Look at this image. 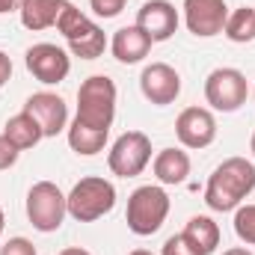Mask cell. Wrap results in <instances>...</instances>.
<instances>
[{
	"label": "cell",
	"instance_id": "obj_1",
	"mask_svg": "<svg viewBox=\"0 0 255 255\" xmlns=\"http://www.w3.org/2000/svg\"><path fill=\"white\" fill-rule=\"evenodd\" d=\"M255 190V163L247 157H229L223 160L205 187V205L217 214L238 211L241 202Z\"/></svg>",
	"mask_w": 255,
	"mask_h": 255
},
{
	"label": "cell",
	"instance_id": "obj_2",
	"mask_svg": "<svg viewBox=\"0 0 255 255\" xmlns=\"http://www.w3.org/2000/svg\"><path fill=\"white\" fill-rule=\"evenodd\" d=\"M116 83L107 77V74H92L80 83L77 89V122L86 128H95V130H107L116 119Z\"/></svg>",
	"mask_w": 255,
	"mask_h": 255
},
{
	"label": "cell",
	"instance_id": "obj_3",
	"mask_svg": "<svg viewBox=\"0 0 255 255\" xmlns=\"http://www.w3.org/2000/svg\"><path fill=\"white\" fill-rule=\"evenodd\" d=\"M57 30L63 33V39L68 42L71 54L80 57V60H98L107 48V36L104 30L89 18L83 15L74 3H65L60 18H57Z\"/></svg>",
	"mask_w": 255,
	"mask_h": 255
},
{
	"label": "cell",
	"instance_id": "obj_4",
	"mask_svg": "<svg viewBox=\"0 0 255 255\" xmlns=\"http://www.w3.org/2000/svg\"><path fill=\"white\" fill-rule=\"evenodd\" d=\"M65 205H68V214L77 223H95V220H101L104 214H110L116 208V187L107 178H98V175L80 178L71 187V193L65 196Z\"/></svg>",
	"mask_w": 255,
	"mask_h": 255
},
{
	"label": "cell",
	"instance_id": "obj_5",
	"mask_svg": "<svg viewBox=\"0 0 255 255\" xmlns=\"http://www.w3.org/2000/svg\"><path fill=\"white\" fill-rule=\"evenodd\" d=\"M169 214V196L157 184H142L128 196V229L139 238L154 235Z\"/></svg>",
	"mask_w": 255,
	"mask_h": 255
},
{
	"label": "cell",
	"instance_id": "obj_6",
	"mask_svg": "<svg viewBox=\"0 0 255 255\" xmlns=\"http://www.w3.org/2000/svg\"><path fill=\"white\" fill-rule=\"evenodd\" d=\"M68 205H65L63 190L54 181H36L27 193V220L36 232L51 235L63 226Z\"/></svg>",
	"mask_w": 255,
	"mask_h": 255
},
{
	"label": "cell",
	"instance_id": "obj_7",
	"mask_svg": "<svg viewBox=\"0 0 255 255\" xmlns=\"http://www.w3.org/2000/svg\"><path fill=\"white\" fill-rule=\"evenodd\" d=\"M151 163V139L142 130H125L107 154V166L119 178H136Z\"/></svg>",
	"mask_w": 255,
	"mask_h": 255
},
{
	"label": "cell",
	"instance_id": "obj_8",
	"mask_svg": "<svg viewBox=\"0 0 255 255\" xmlns=\"http://www.w3.org/2000/svg\"><path fill=\"white\" fill-rule=\"evenodd\" d=\"M250 86L238 68H214L205 80V101L220 113H235L247 104Z\"/></svg>",
	"mask_w": 255,
	"mask_h": 255
},
{
	"label": "cell",
	"instance_id": "obj_9",
	"mask_svg": "<svg viewBox=\"0 0 255 255\" xmlns=\"http://www.w3.org/2000/svg\"><path fill=\"white\" fill-rule=\"evenodd\" d=\"M24 63H27V71H30L39 83H45V86L63 83L65 77H68V71H71V57L65 54L60 45H51V42L33 45V48L27 51Z\"/></svg>",
	"mask_w": 255,
	"mask_h": 255
},
{
	"label": "cell",
	"instance_id": "obj_10",
	"mask_svg": "<svg viewBox=\"0 0 255 255\" xmlns=\"http://www.w3.org/2000/svg\"><path fill=\"white\" fill-rule=\"evenodd\" d=\"M139 89L154 107H166L181 95V74L166 63H151L139 74Z\"/></svg>",
	"mask_w": 255,
	"mask_h": 255
},
{
	"label": "cell",
	"instance_id": "obj_11",
	"mask_svg": "<svg viewBox=\"0 0 255 255\" xmlns=\"http://www.w3.org/2000/svg\"><path fill=\"white\" fill-rule=\"evenodd\" d=\"M229 18L226 0H184V24L193 36L211 39L220 36Z\"/></svg>",
	"mask_w": 255,
	"mask_h": 255
},
{
	"label": "cell",
	"instance_id": "obj_12",
	"mask_svg": "<svg viewBox=\"0 0 255 255\" xmlns=\"http://www.w3.org/2000/svg\"><path fill=\"white\" fill-rule=\"evenodd\" d=\"M175 136L184 148H208L217 139V119L205 107H187L175 119Z\"/></svg>",
	"mask_w": 255,
	"mask_h": 255
},
{
	"label": "cell",
	"instance_id": "obj_13",
	"mask_svg": "<svg viewBox=\"0 0 255 255\" xmlns=\"http://www.w3.org/2000/svg\"><path fill=\"white\" fill-rule=\"evenodd\" d=\"M136 27L151 42H166L178 30V9L169 0H145L136 9Z\"/></svg>",
	"mask_w": 255,
	"mask_h": 255
},
{
	"label": "cell",
	"instance_id": "obj_14",
	"mask_svg": "<svg viewBox=\"0 0 255 255\" xmlns=\"http://www.w3.org/2000/svg\"><path fill=\"white\" fill-rule=\"evenodd\" d=\"M24 110L39 122L45 136H57L60 130L68 128V107L57 92H36L27 98Z\"/></svg>",
	"mask_w": 255,
	"mask_h": 255
},
{
	"label": "cell",
	"instance_id": "obj_15",
	"mask_svg": "<svg viewBox=\"0 0 255 255\" xmlns=\"http://www.w3.org/2000/svg\"><path fill=\"white\" fill-rule=\"evenodd\" d=\"M151 45H154V42L133 24V27H122V30L113 33L110 51H113V57L122 65H133V63H142V60L148 57Z\"/></svg>",
	"mask_w": 255,
	"mask_h": 255
},
{
	"label": "cell",
	"instance_id": "obj_16",
	"mask_svg": "<svg viewBox=\"0 0 255 255\" xmlns=\"http://www.w3.org/2000/svg\"><path fill=\"white\" fill-rule=\"evenodd\" d=\"M154 178L160 184H184L190 175V154L181 148H163L154 157Z\"/></svg>",
	"mask_w": 255,
	"mask_h": 255
},
{
	"label": "cell",
	"instance_id": "obj_17",
	"mask_svg": "<svg viewBox=\"0 0 255 255\" xmlns=\"http://www.w3.org/2000/svg\"><path fill=\"white\" fill-rule=\"evenodd\" d=\"M68 0H24L21 3V24L33 33L39 30H48V27H57V18L63 12V6Z\"/></svg>",
	"mask_w": 255,
	"mask_h": 255
},
{
	"label": "cell",
	"instance_id": "obj_18",
	"mask_svg": "<svg viewBox=\"0 0 255 255\" xmlns=\"http://www.w3.org/2000/svg\"><path fill=\"white\" fill-rule=\"evenodd\" d=\"M3 136L18 148V151H27V148H33V145H39L42 139H45V133H42V128L39 122L27 113V110H21L18 116H12L6 128H3Z\"/></svg>",
	"mask_w": 255,
	"mask_h": 255
},
{
	"label": "cell",
	"instance_id": "obj_19",
	"mask_svg": "<svg viewBox=\"0 0 255 255\" xmlns=\"http://www.w3.org/2000/svg\"><path fill=\"white\" fill-rule=\"evenodd\" d=\"M184 238L196 247L199 255H211L220 247V226H217L211 217L196 214V217L187 220V226H184Z\"/></svg>",
	"mask_w": 255,
	"mask_h": 255
},
{
	"label": "cell",
	"instance_id": "obj_20",
	"mask_svg": "<svg viewBox=\"0 0 255 255\" xmlns=\"http://www.w3.org/2000/svg\"><path fill=\"white\" fill-rule=\"evenodd\" d=\"M68 145H71V151H77V154H83V157H92V154H98V151L107 145V130L86 128L74 119V122L68 125Z\"/></svg>",
	"mask_w": 255,
	"mask_h": 255
},
{
	"label": "cell",
	"instance_id": "obj_21",
	"mask_svg": "<svg viewBox=\"0 0 255 255\" xmlns=\"http://www.w3.org/2000/svg\"><path fill=\"white\" fill-rule=\"evenodd\" d=\"M223 33H226V39L235 42V45H247V42H253L255 39V9L253 6H241V9L229 12Z\"/></svg>",
	"mask_w": 255,
	"mask_h": 255
},
{
	"label": "cell",
	"instance_id": "obj_22",
	"mask_svg": "<svg viewBox=\"0 0 255 255\" xmlns=\"http://www.w3.org/2000/svg\"><path fill=\"white\" fill-rule=\"evenodd\" d=\"M235 235L247 247H255V205H241L235 211Z\"/></svg>",
	"mask_w": 255,
	"mask_h": 255
},
{
	"label": "cell",
	"instance_id": "obj_23",
	"mask_svg": "<svg viewBox=\"0 0 255 255\" xmlns=\"http://www.w3.org/2000/svg\"><path fill=\"white\" fill-rule=\"evenodd\" d=\"M160 255H199V253H196V247L184 238V232H181V235H172V238L163 244Z\"/></svg>",
	"mask_w": 255,
	"mask_h": 255
},
{
	"label": "cell",
	"instance_id": "obj_24",
	"mask_svg": "<svg viewBox=\"0 0 255 255\" xmlns=\"http://www.w3.org/2000/svg\"><path fill=\"white\" fill-rule=\"evenodd\" d=\"M125 3L128 0H89V6L98 18H116L125 9Z\"/></svg>",
	"mask_w": 255,
	"mask_h": 255
},
{
	"label": "cell",
	"instance_id": "obj_25",
	"mask_svg": "<svg viewBox=\"0 0 255 255\" xmlns=\"http://www.w3.org/2000/svg\"><path fill=\"white\" fill-rule=\"evenodd\" d=\"M0 255H39V253H36V247L27 238H9L0 247Z\"/></svg>",
	"mask_w": 255,
	"mask_h": 255
},
{
	"label": "cell",
	"instance_id": "obj_26",
	"mask_svg": "<svg viewBox=\"0 0 255 255\" xmlns=\"http://www.w3.org/2000/svg\"><path fill=\"white\" fill-rule=\"evenodd\" d=\"M18 154H21V151H18V148L3 136V133H0V172H3V169H9V166H15Z\"/></svg>",
	"mask_w": 255,
	"mask_h": 255
},
{
	"label": "cell",
	"instance_id": "obj_27",
	"mask_svg": "<svg viewBox=\"0 0 255 255\" xmlns=\"http://www.w3.org/2000/svg\"><path fill=\"white\" fill-rule=\"evenodd\" d=\"M9 77H12V60L0 51V86H6V83H9Z\"/></svg>",
	"mask_w": 255,
	"mask_h": 255
},
{
	"label": "cell",
	"instance_id": "obj_28",
	"mask_svg": "<svg viewBox=\"0 0 255 255\" xmlns=\"http://www.w3.org/2000/svg\"><path fill=\"white\" fill-rule=\"evenodd\" d=\"M21 3H24V0H0V15H6V12H15V9H21Z\"/></svg>",
	"mask_w": 255,
	"mask_h": 255
},
{
	"label": "cell",
	"instance_id": "obj_29",
	"mask_svg": "<svg viewBox=\"0 0 255 255\" xmlns=\"http://www.w3.org/2000/svg\"><path fill=\"white\" fill-rule=\"evenodd\" d=\"M223 255H253V253H250L247 247H232V250H226Z\"/></svg>",
	"mask_w": 255,
	"mask_h": 255
},
{
	"label": "cell",
	"instance_id": "obj_30",
	"mask_svg": "<svg viewBox=\"0 0 255 255\" xmlns=\"http://www.w3.org/2000/svg\"><path fill=\"white\" fill-rule=\"evenodd\" d=\"M60 255H92V253H86V250H80V247H68V250H63Z\"/></svg>",
	"mask_w": 255,
	"mask_h": 255
},
{
	"label": "cell",
	"instance_id": "obj_31",
	"mask_svg": "<svg viewBox=\"0 0 255 255\" xmlns=\"http://www.w3.org/2000/svg\"><path fill=\"white\" fill-rule=\"evenodd\" d=\"M130 255H154V253H148V250H133Z\"/></svg>",
	"mask_w": 255,
	"mask_h": 255
},
{
	"label": "cell",
	"instance_id": "obj_32",
	"mask_svg": "<svg viewBox=\"0 0 255 255\" xmlns=\"http://www.w3.org/2000/svg\"><path fill=\"white\" fill-rule=\"evenodd\" d=\"M3 223H6V220H3V208H0V235H3Z\"/></svg>",
	"mask_w": 255,
	"mask_h": 255
},
{
	"label": "cell",
	"instance_id": "obj_33",
	"mask_svg": "<svg viewBox=\"0 0 255 255\" xmlns=\"http://www.w3.org/2000/svg\"><path fill=\"white\" fill-rule=\"evenodd\" d=\"M250 151L255 154V133H253V139H250Z\"/></svg>",
	"mask_w": 255,
	"mask_h": 255
},
{
	"label": "cell",
	"instance_id": "obj_34",
	"mask_svg": "<svg viewBox=\"0 0 255 255\" xmlns=\"http://www.w3.org/2000/svg\"><path fill=\"white\" fill-rule=\"evenodd\" d=\"M253 98H255V86H253Z\"/></svg>",
	"mask_w": 255,
	"mask_h": 255
}]
</instances>
